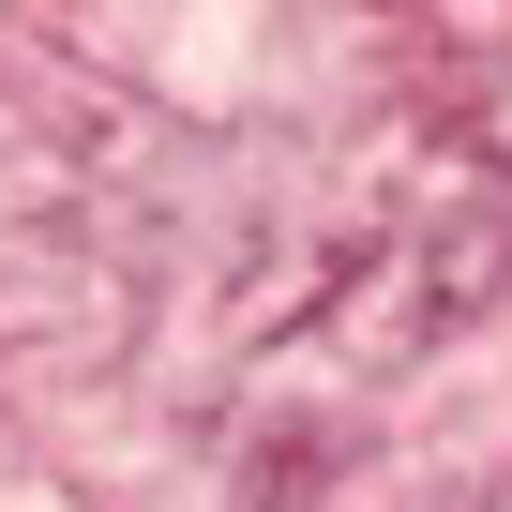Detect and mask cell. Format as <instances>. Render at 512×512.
I'll use <instances>...</instances> for the list:
<instances>
[{"instance_id":"obj_1","label":"cell","mask_w":512,"mask_h":512,"mask_svg":"<svg viewBox=\"0 0 512 512\" xmlns=\"http://www.w3.org/2000/svg\"><path fill=\"white\" fill-rule=\"evenodd\" d=\"M0 512H46V497H16V482H0Z\"/></svg>"}]
</instances>
